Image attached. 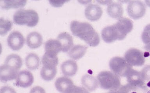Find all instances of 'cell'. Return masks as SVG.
<instances>
[{
	"instance_id": "1f68e13d",
	"label": "cell",
	"mask_w": 150,
	"mask_h": 93,
	"mask_svg": "<svg viewBox=\"0 0 150 93\" xmlns=\"http://www.w3.org/2000/svg\"><path fill=\"white\" fill-rule=\"evenodd\" d=\"M29 93H46L45 90L42 87L36 86L30 90Z\"/></svg>"
},
{
	"instance_id": "8d00e7d4",
	"label": "cell",
	"mask_w": 150,
	"mask_h": 93,
	"mask_svg": "<svg viewBox=\"0 0 150 93\" xmlns=\"http://www.w3.org/2000/svg\"><path fill=\"white\" fill-rule=\"evenodd\" d=\"M147 86H148L149 87H150V81L147 84Z\"/></svg>"
},
{
	"instance_id": "ba28073f",
	"label": "cell",
	"mask_w": 150,
	"mask_h": 93,
	"mask_svg": "<svg viewBox=\"0 0 150 93\" xmlns=\"http://www.w3.org/2000/svg\"><path fill=\"white\" fill-rule=\"evenodd\" d=\"M23 35L18 31H14L10 34L7 39L8 46L14 51H18L23 47L25 43Z\"/></svg>"
},
{
	"instance_id": "484cf974",
	"label": "cell",
	"mask_w": 150,
	"mask_h": 93,
	"mask_svg": "<svg viewBox=\"0 0 150 93\" xmlns=\"http://www.w3.org/2000/svg\"><path fill=\"white\" fill-rule=\"evenodd\" d=\"M13 23L8 20L1 18L0 19V35L4 36L11 29Z\"/></svg>"
},
{
	"instance_id": "44dd1931",
	"label": "cell",
	"mask_w": 150,
	"mask_h": 93,
	"mask_svg": "<svg viewBox=\"0 0 150 93\" xmlns=\"http://www.w3.org/2000/svg\"><path fill=\"white\" fill-rule=\"evenodd\" d=\"M86 47L83 45H77L73 46L68 52V55L71 59L78 60L83 57L87 51Z\"/></svg>"
},
{
	"instance_id": "d4e9b609",
	"label": "cell",
	"mask_w": 150,
	"mask_h": 93,
	"mask_svg": "<svg viewBox=\"0 0 150 93\" xmlns=\"http://www.w3.org/2000/svg\"><path fill=\"white\" fill-rule=\"evenodd\" d=\"M26 3V1H1L0 6L2 9L8 10L23 8Z\"/></svg>"
},
{
	"instance_id": "cb8c5ba5",
	"label": "cell",
	"mask_w": 150,
	"mask_h": 93,
	"mask_svg": "<svg viewBox=\"0 0 150 93\" xmlns=\"http://www.w3.org/2000/svg\"><path fill=\"white\" fill-rule=\"evenodd\" d=\"M25 62L26 66L30 70H35L39 67L40 59L35 53H29L26 57Z\"/></svg>"
},
{
	"instance_id": "ac0fdd59",
	"label": "cell",
	"mask_w": 150,
	"mask_h": 93,
	"mask_svg": "<svg viewBox=\"0 0 150 93\" xmlns=\"http://www.w3.org/2000/svg\"><path fill=\"white\" fill-rule=\"evenodd\" d=\"M43 43V38L42 35L38 32H31L27 36L26 43L30 48H38L42 46Z\"/></svg>"
},
{
	"instance_id": "83f0119b",
	"label": "cell",
	"mask_w": 150,
	"mask_h": 93,
	"mask_svg": "<svg viewBox=\"0 0 150 93\" xmlns=\"http://www.w3.org/2000/svg\"><path fill=\"white\" fill-rule=\"evenodd\" d=\"M142 40L145 45L150 44V24L146 25L142 34Z\"/></svg>"
},
{
	"instance_id": "d590c367",
	"label": "cell",
	"mask_w": 150,
	"mask_h": 93,
	"mask_svg": "<svg viewBox=\"0 0 150 93\" xmlns=\"http://www.w3.org/2000/svg\"><path fill=\"white\" fill-rule=\"evenodd\" d=\"M108 93H120L119 92L116 91H111L110 92H108Z\"/></svg>"
},
{
	"instance_id": "f546056e",
	"label": "cell",
	"mask_w": 150,
	"mask_h": 93,
	"mask_svg": "<svg viewBox=\"0 0 150 93\" xmlns=\"http://www.w3.org/2000/svg\"><path fill=\"white\" fill-rule=\"evenodd\" d=\"M68 93H90L89 91L84 87H77L76 85L73 87Z\"/></svg>"
},
{
	"instance_id": "4fadbf2b",
	"label": "cell",
	"mask_w": 150,
	"mask_h": 93,
	"mask_svg": "<svg viewBox=\"0 0 150 93\" xmlns=\"http://www.w3.org/2000/svg\"><path fill=\"white\" fill-rule=\"evenodd\" d=\"M55 85L60 92L68 93L75 85L71 79L67 77H61L56 80Z\"/></svg>"
},
{
	"instance_id": "d6a6232c",
	"label": "cell",
	"mask_w": 150,
	"mask_h": 93,
	"mask_svg": "<svg viewBox=\"0 0 150 93\" xmlns=\"http://www.w3.org/2000/svg\"><path fill=\"white\" fill-rule=\"evenodd\" d=\"M66 1H49L50 4L53 6L56 7L62 6Z\"/></svg>"
},
{
	"instance_id": "6da1fadb",
	"label": "cell",
	"mask_w": 150,
	"mask_h": 93,
	"mask_svg": "<svg viewBox=\"0 0 150 93\" xmlns=\"http://www.w3.org/2000/svg\"><path fill=\"white\" fill-rule=\"evenodd\" d=\"M70 28L73 35L84 41L89 46L95 47L99 44V35L89 23L73 21L70 24Z\"/></svg>"
},
{
	"instance_id": "836d02e7",
	"label": "cell",
	"mask_w": 150,
	"mask_h": 93,
	"mask_svg": "<svg viewBox=\"0 0 150 93\" xmlns=\"http://www.w3.org/2000/svg\"><path fill=\"white\" fill-rule=\"evenodd\" d=\"M144 48L146 51L150 52V44L145 45Z\"/></svg>"
},
{
	"instance_id": "8fae6325",
	"label": "cell",
	"mask_w": 150,
	"mask_h": 93,
	"mask_svg": "<svg viewBox=\"0 0 150 93\" xmlns=\"http://www.w3.org/2000/svg\"><path fill=\"white\" fill-rule=\"evenodd\" d=\"M101 36L103 40L107 43L121 40L119 33L114 25L104 28L102 31Z\"/></svg>"
},
{
	"instance_id": "30bf717a",
	"label": "cell",
	"mask_w": 150,
	"mask_h": 93,
	"mask_svg": "<svg viewBox=\"0 0 150 93\" xmlns=\"http://www.w3.org/2000/svg\"><path fill=\"white\" fill-rule=\"evenodd\" d=\"M18 71L6 64L0 67V80L1 82L6 83L15 80L17 78Z\"/></svg>"
},
{
	"instance_id": "4316f807",
	"label": "cell",
	"mask_w": 150,
	"mask_h": 93,
	"mask_svg": "<svg viewBox=\"0 0 150 93\" xmlns=\"http://www.w3.org/2000/svg\"><path fill=\"white\" fill-rule=\"evenodd\" d=\"M42 65L43 66H56L58 64V59L57 57H51L45 54L42 57Z\"/></svg>"
},
{
	"instance_id": "7402d4cb",
	"label": "cell",
	"mask_w": 150,
	"mask_h": 93,
	"mask_svg": "<svg viewBox=\"0 0 150 93\" xmlns=\"http://www.w3.org/2000/svg\"><path fill=\"white\" fill-rule=\"evenodd\" d=\"M57 73L56 66H43L41 69L40 75L42 78L46 81L52 80Z\"/></svg>"
},
{
	"instance_id": "7a4b0ae2",
	"label": "cell",
	"mask_w": 150,
	"mask_h": 93,
	"mask_svg": "<svg viewBox=\"0 0 150 93\" xmlns=\"http://www.w3.org/2000/svg\"><path fill=\"white\" fill-rule=\"evenodd\" d=\"M39 18L38 14L32 10L20 9L14 14V23L17 25H26L29 27H34L37 25Z\"/></svg>"
},
{
	"instance_id": "ffe728a7",
	"label": "cell",
	"mask_w": 150,
	"mask_h": 93,
	"mask_svg": "<svg viewBox=\"0 0 150 93\" xmlns=\"http://www.w3.org/2000/svg\"><path fill=\"white\" fill-rule=\"evenodd\" d=\"M107 13L111 18L119 20L122 18L124 11L121 4L117 3H112L108 6Z\"/></svg>"
},
{
	"instance_id": "f1b7e54d",
	"label": "cell",
	"mask_w": 150,
	"mask_h": 93,
	"mask_svg": "<svg viewBox=\"0 0 150 93\" xmlns=\"http://www.w3.org/2000/svg\"><path fill=\"white\" fill-rule=\"evenodd\" d=\"M141 73L144 81H150V65H147L145 66L142 69Z\"/></svg>"
},
{
	"instance_id": "9a60e30c",
	"label": "cell",
	"mask_w": 150,
	"mask_h": 93,
	"mask_svg": "<svg viewBox=\"0 0 150 93\" xmlns=\"http://www.w3.org/2000/svg\"><path fill=\"white\" fill-rule=\"evenodd\" d=\"M103 11L101 8L96 4H90L85 10L86 17L91 21H96L101 18Z\"/></svg>"
},
{
	"instance_id": "4dcf8cb0",
	"label": "cell",
	"mask_w": 150,
	"mask_h": 93,
	"mask_svg": "<svg viewBox=\"0 0 150 93\" xmlns=\"http://www.w3.org/2000/svg\"><path fill=\"white\" fill-rule=\"evenodd\" d=\"M0 93H16L13 88L9 86H4L1 88Z\"/></svg>"
},
{
	"instance_id": "603a6c76",
	"label": "cell",
	"mask_w": 150,
	"mask_h": 93,
	"mask_svg": "<svg viewBox=\"0 0 150 93\" xmlns=\"http://www.w3.org/2000/svg\"><path fill=\"white\" fill-rule=\"evenodd\" d=\"M4 64L18 71L22 66V60L17 55L11 54L6 58Z\"/></svg>"
},
{
	"instance_id": "d6986e66",
	"label": "cell",
	"mask_w": 150,
	"mask_h": 93,
	"mask_svg": "<svg viewBox=\"0 0 150 93\" xmlns=\"http://www.w3.org/2000/svg\"><path fill=\"white\" fill-rule=\"evenodd\" d=\"M81 83L83 87L89 91L96 90L99 86L97 78L88 74L83 76L81 79Z\"/></svg>"
},
{
	"instance_id": "e0dca14e",
	"label": "cell",
	"mask_w": 150,
	"mask_h": 93,
	"mask_svg": "<svg viewBox=\"0 0 150 93\" xmlns=\"http://www.w3.org/2000/svg\"><path fill=\"white\" fill-rule=\"evenodd\" d=\"M62 73L66 76L71 77L76 74L78 70L77 63L74 60L64 61L61 65Z\"/></svg>"
},
{
	"instance_id": "7c38bea8",
	"label": "cell",
	"mask_w": 150,
	"mask_h": 93,
	"mask_svg": "<svg viewBox=\"0 0 150 93\" xmlns=\"http://www.w3.org/2000/svg\"><path fill=\"white\" fill-rule=\"evenodd\" d=\"M45 54L49 56L57 57V54L62 51V45L58 40L50 39L45 43Z\"/></svg>"
},
{
	"instance_id": "5bb4252c",
	"label": "cell",
	"mask_w": 150,
	"mask_h": 93,
	"mask_svg": "<svg viewBox=\"0 0 150 93\" xmlns=\"http://www.w3.org/2000/svg\"><path fill=\"white\" fill-rule=\"evenodd\" d=\"M126 77L128 83L131 87H141L144 84L141 72L132 69L128 73Z\"/></svg>"
},
{
	"instance_id": "52a82bcc",
	"label": "cell",
	"mask_w": 150,
	"mask_h": 93,
	"mask_svg": "<svg viewBox=\"0 0 150 93\" xmlns=\"http://www.w3.org/2000/svg\"><path fill=\"white\" fill-rule=\"evenodd\" d=\"M120 36L121 40H123L127 35L132 31L133 27V23L131 20L122 17L114 24Z\"/></svg>"
},
{
	"instance_id": "e575fe53",
	"label": "cell",
	"mask_w": 150,
	"mask_h": 93,
	"mask_svg": "<svg viewBox=\"0 0 150 93\" xmlns=\"http://www.w3.org/2000/svg\"><path fill=\"white\" fill-rule=\"evenodd\" d=\"M145 3H146V5L147 6L149 7H150V0L148 1V0H146L145 1Z\"/></svg>"
},
{
	"instance_id": "5b68a950",
	"label": "cell",
	"mask_w": 150,
	"mask_h": 93,
	"mask_svg": "<svg viewBox=\"0 0 150 93\" xmlns=\"http://www.w3.org/2000/svg\"><path fill=\"white\" fill-rule=\"evenodd\" d=\"M127 62L132 66H141L145 62V57L142 52L136 48H131L127 50L124 55Z\"/></svg>"
},
{
	"instance_id": "9c48e42d",
	"label": "cell",
	"mask_w": 150,
	"mask_h": 93,
	"mask_svg": "<svg viewBox=\"0 0 150 93\" xmlns=\"http://www.w3.org/2000/svg\"><path fill=\"white\" fill-rule=\"evenodd\" d=\"M34 80L33 76L31 72L28 70L22 71L18 74L15 85L22 88H28L32 85Z\"/></svg>"
},
{
	"instance_id": "277c9868",
	"label": "cell",
	"mask_w": 150,
	"mask_h": 93,
	"mask_svg": "<svg viewBox=\"0 0 150 93\" xmlns=\"http://www.w3.org/2000/svg\"><path fill=\"white\" fill-rule=\"evenodd\" d=\"M110 69L112 73L118 76L126 77L129 72L132 69V66L128 63L124 58L115 57L109 63Z\"/></svg>"
},
{
	"instance_id": "8992f818",
	"label": "cell",
	"mask_w": 150,
	"mask_h": 93,
	"mask_svg": "<svg viewBox=\"0 0 150 93\" xmlns=\"http://www.w3.org/2000/svg\"><path fill=\"white\" fill-rule=\"evenodd\" d=\"M127 13L131 18L138 20L144 17L146 12V7L139 1H131L127 8Z\"/></svg>"
},
{
	"instance_id": "3957f363",
	"label": "cell",
	"mask_w": 150,
	"mask_h": 93,
	"mask_svg": "<svg viewBox=\"0 0 150 93\" xmlns=\"http://www.w3.org/2000/svg\"><path fill=\"white\" fill-rule=\"evenodd\" d=\"M98 84L103 89L116 91L120 87V79L119 77L108 71L100 73L97 76Z\"/></svg>"
},
{
	"instance_id": "2e32d148",
	"label": "cell",
	"mask_w": 150,
	"mask_h": 93,
	"mask_svg": "<svg viewBox=\"0 0 150 93\" xmlns=\"http://www.w3.org/2000/svg\"><path fill=\"white\" fill-rule=\"evenodd\" d=\"M57 40L62 44V51L64 53L70 50L73 46L72 37L67 32H62L59 34L57 37Z\"/></svg>"
}]
</instances>
